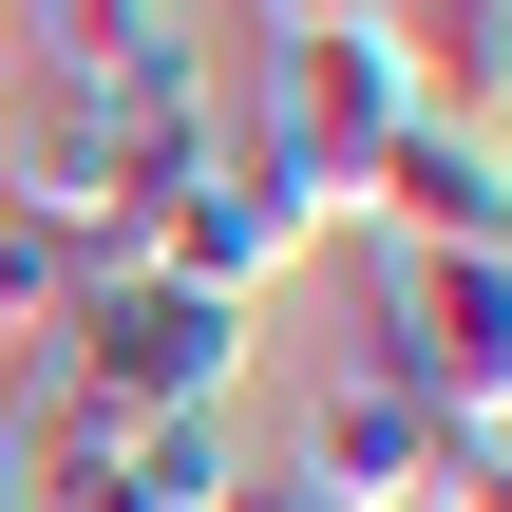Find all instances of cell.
<instances>
[{
    "label": "cell",
    "instance_id": "11",
    "mask_svg": "<svg viewBox=\"0 0 512 512\" xmlns=\"http://www.w3.org/2000/svg\"><path fill=\"white\" fill-rule=\"evenodd\" d=\"M494 19H512V0H494Z\"/></svg>",
    "mask_w": 512,
    "mask_h": 512
},
{
    "label": "cell",
    "instance_id": "3",
    "mask_svg": "<svg viewBox=\"0 0 512 512\" xmlns=\"http://www.w3.org/2000/svg\"><path fill=\"white\" fill-rule=\"evenodd\" d=\"M456 456H475V437H456L418 380H380V361H342V380L304 399V437H285V475H304L323 512H437Z\"/></svg>",
    "mask_w": 512,
    "mask_h": 512
},
{
    "label": "cell",
    "instance_id": "4",
    "mask_svg": "<svg viewBox=\"0 0 512 512\" xmlns=\"http://www.w3.org/2000/svg\"><path fill=\"white\" fill-rule=\"evenodd\" d=\"M342 228H399V247H494V228H512V114H399Z\"/></svg>",
    "mask_w": 512,
    "mask_h": 512
},
{
    "label": "cell",
    "instance_id": "8",
    "mask_svg": "<svg viewBox=\"0 0 512 512\" xmlns=\"http://www.w3.org/2000/svg\"><path fill=\"white\" fill-rule=\"evenodd\" d=\"M209 512H323V494H304V475H228Z\"/></svg>",
    "mask_w": 512,
    "mask_h": 512
},
{
    "label": "cell",
    "instance_id": "7",
    "mask_svg": "<svg viewBox=\"0 0 512 512\" xmlns=\"http://www.w3.org/2000/svg\"><path fill=\"white\" fill-rule=\"evenodd\" d=\"M266 38H342V19H399V0H247Z\"/></svg>",
    "mask_w": 512,
    "mask_h": 512
},
{
    "label": "cell",
    "instance_id": "9",
    "mask_svg": "<svg viewBox=\"0 0 512 512\" xmlns=\"http://www.w3.org/2000/svg\"><path fill=\"white\" fill-rule=\"evenodd\" d=\"M475 456H494V475H512V418H494V437H475Z\"/></svg>",
    "mask_w": 512,
    "mask_h": 512
},
{
    "label": "cell",
    "instance_id": "10",
    "mask_svg": "<svg viewBox=\"0 0 512 512\" xmlns=\"http://www.w3.org/2000/svg\"><path fill=\"white\" fill-rule=\"evenodd\" d=\"M0 19H19V0H0Z\"/></svg>",
    "mask_w": 512,
    "mask_h": 512
},
{
    "label": "cell",
    "instance_id": "6",
    "mask_svg": "<svg viewBox=\"0 0 512 512\" xmlns=\"http://www.w3.org/2000/svg\"><path fill=\"white\" fill-rule=\"evenodd\" d=\"M190 19L171 0H57V76H133V57H171Z\"/></svg>",
    "mask_w": 512,
    "mask_h": 512
},
{
    "label": "cell",
    "instance_id": "5",
    "mask_svg": "<svg viewBox=\"0 0 512 512\" xmlns=\"http://www.w3.org/2000/svg\"><path fill=\"white\" fill-rule=\"evenodd\" d=\"M304 247H323V228H304V209H285V190H266L247 152H209V171H190V190L152 209V266H171V285H228V304H266V285H285Z\"/></svg>",
    "mask_w": 512,
    "mask_h": 512
},
{
    "label": "cell",
    "instance_id": "2",
    "mask_svg": "<svg viewBox=\"0 0 512 512\" xmlns=\"http://www.w3.org/2000/svg\"><path fill=\"white\" fill-rule=\"evenodd\" d=\"M38 361H57L95 418H228V380H247V304H228V285L133 266V285L57 304V323H38Z\"/></svg>",
    "mask_w": 512,
    "mask_h": 512
},
{
    "label": "cell",
    "instance_id": "1",
    "mask_svg": "<svg viewBox=\"0 0 512 512\" xmlns=\"http://www.w3.org/2000/svg\"><path fill=\"white\" fill-rule=\"evenodd\" d=\"M399 114H418V76H399V38H380V19H342V38H266V76H247V114H228V152H247V171H266V190H285L304 228H342Z\"/></svg>",
    "mask_w": 512,
    "mask_h": 512
}]
</instances>
